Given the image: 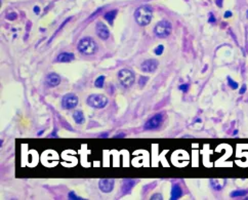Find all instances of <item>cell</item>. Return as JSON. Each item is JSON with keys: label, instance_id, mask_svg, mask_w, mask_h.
Returning a JSON list of instances; mask_svg holds the SVG:
<instances>
[{"label": "cell", "instance_id": "obj_1", "mask_svg": "<svg viewBox=\"0 0 248 200\" xmlns=\"http://www.w3.org/2000/svg\"><path fill=\"white\" fill-rule=\"evenodd\" d=\"M153 17V11L152 7L149 5H143L140 6L134 12V19L137 25L145 27V26L149 25L151 21H152Z\"/></svg>", "mask_w": 248, "mask_h": 200}, {"label": "cell", "instance_id": "obj_2", "mask_svg": "<svg viewBox=\"0 0 248 200\" xmlns=\"http://www.w3.org/2000/svg\"><path fill=\"white\" fill-rule=\"evenodd\" d=\"M77 49L82 54L91 56V54H95L98 50V44L91 37H83L77 44Z\"/></svg>", "mask_w": 248, "mask_h": 200}, {"label": "cell", "instance_id": "obj_3", "mask_svg": "<svg viewBox=\"0 0 248 200\" xmlns=\"http://www.w3.org/2000/svg\"><path fill=\"white\" fill-rule=\"evenodd\" d=\"M118 79L122 86H124V87H130L134 83L135 75L132 71L129 69H121L118 72Z\"/></svg>", "mask_w": 248, "mask_h": 200}, {"label": "cell", "instance_id": "obj_4", "mask_svg": "<svg viewBox=\"0 0 248 200\" xmlns=\"http://www.w3.org/2000/svg\"><path fill=\"white\" fill-rule=\"evenodd\" d=\"M86 103H87L88 106H90V107H92V108L102 109L107 106L108 99H107V96L104 95L96 93V95H90L87 98V100H86Z\"/></svg>", "mask_w": 248, "mask_h": 200}, {"label": "cell", "instance_id": "obj_5", "mask_svg": "<svg viewBox=\"0 0 248 200\" xmlns=\"http://www.w3.org/2000/svg\"><path fill=\"white\" fill-rule=\"evenodd\" d=\"M171 30H172V26L168 21H161L155 26V28H154V33H155L157 37L164 38V37H167L171 33Z\"/></svg>", "mask_w": 248, "mask_h": 200}, {"label": "cell", "instance_id": "obj_6", "mask_svg": "<svg viewBox=\"0 0 248 200\" xmlns=\"http://www.w3.org/2000/svg\"><path fill=\"white\" fill-rule=\"evenodd\" d=\"M162 123H163V114L158 113V114L152 116V117L146 122V124H145V130H157V128H159L161 126Z\"/></svg>", "mask_w": 248, "mask_h": 200}, {"label": "cell", "instance_id": "obj_7", "mask_svg": "<svg viewBox=\"0 0 248 200\" xmlns=\"http://www.w3.org/2000/svg\"><path fill=\"white\" fill-rule=\"evenodd\" d=\"M78 102L79 100L76 95H74V93H67L62 99V107L66 109V110H71V109H74L78 105Z\"/></svg>", "mask_w": 248, "mask_h": 200}, {"label": "cell", "instance_id": "obj_8", "mask_svg": "<svg viewBox=\"0 0 248 200\" xmlns=\"http://www.w3.org/2000/svg\"><path fill=\"white\" fill-rule=\"evenodd\" d=\"M95 32L96 35L103 40H107L110 36V31L109 28L103 22H98L95 25Z\"/></svg>", "mask_w": 248, "mask_h": 200}, {"label": "cell", "instance_id": "obj_9", "mask_svg": "<svg viewBox=\"0 0 248 200\" xmlns=\"http://www.w3.org/2000/svg\"><path fill=\"white\" fill-rule=\"evenodd\" d=\"M115 181L113 179H103L99 180V188L102 192L104 193H110L113 188H114Z\"/></svg>", "mask_w": 248, "mask_h": 200}, {"label": "cell", "instance_id": "obj_10", "mask_svg": "<svg viewBox=\"0 0 248 200\" xmlns=\"http://www.w3.org/2000/svg\"><path fill=\"white\" fill-rule=\"evenodd\" d=\"M158 65H159V62L155 59L146 60L141 64V70L144 72H154L158 68Z\"/></svg>", "mask_w": 248, "mask_h": 200}, {"label": "cell", "instance_id": "obj_11", "mask_svg": "<svg viewBox=\"0 0 248 200\" xmlns=\"http://www.w3.org/2000/svg\"><path fill=\"white\" fill-rule=\"evenodd\" d=\"M61 76L59 74L57 73H49L48 75L46 76V78H45V82H46V84L48 86H50V87H56L61 83Z\"/></svg>", "mask_w": 248, "mask_h": 200}, {"label": "cell", "instance_id": "obj_12", "mask_svg": "<svg viewBox=\"0 0 248 200\" xmlns=\"http://www.w3.org/2000/svg\"><path fill=\"white\" fill-rule=\"evenodd\" d=\"M225 183H227V180L225 179H211L210 180L211 187L214 190H216V191H221L225 187Z\"/></svg>", "mask_w": 248, "mask_h": 200}, {"label": "cell", "instance_id": "obj_13", "mask_svg": "<svg viewBox=\"0 0 248 200\" xmlns=\"http://www.w3.org/2000/svg\"><path fill=\"white\" fill-rule=\"evenodd\" d=\"M74 57H75L74 54L71 53H62L57 56V61L60 63H69V62H72L74 60Z\"/></svg>", "mask_w": 248, "mask_h": 200}, {"label": "cell", "instance_id": "obj_14", "mask_svg": "<svg viewBox=\"0 0 248 200\" xmlns=\"http://www.w3.org/2000/svg\"><path fill=\"white\" fill-rule=\"evenodd\" d=\"M135 182L133 180H125L122 185V193L123 194H127L131 191V189L133 188Z\"/></svg>", "mask_w": 248, "mask_h": 200}, {"label": "cell", "instance_id": "obj_15", "mask_svg": "<svg viewBox=\"0 0 248 200\" xmlns=\"http://www.w3.org/2000/svg\"><path fill=\"white\" fill-rule=\"evenodd\" d=\"M183 195V190L180 188V186L179 185H173L172 186V189H171V198L172 200L174 199H179L182 197Z\"/></svg>", "mask_w": 248, "mask_h": 200}, {"label": "cell", "instance_id": "obj_16", "mask_svg": "<svg viewBox=\"0 0 248 200\" xmlns=\"http://www.w3.org/2000/svg\"><path fill=\"white\" fill-rule=\"evenodd\" d=\"M73 119L77 124H82L85 121V117L82 111H75L73 113Z\"/></svg>", "mask_w": 248, "mask_h": 200}, {"label": "cell", "instance_id": "obj_17", "mask_svg": "<svg viewBox=\"0 0 248 200\" xmlns=\"http://www.w3.org/2000/svg\"><path fill=\"white\" fill-rule=\"evenodd\" d=\"M117 12L118 11L117 9H114V11H109L107 12L105 15H104V18H105V20L106 21H108L109 23H113V21L115 20V18H116V15H117Z\"/></svg>", "mask_w": 248, "mask_h": 200}, {"label": "cell", "instance_id": "obj_18", "mask_svg": "<svg viewBox=\"0 0 248 200\" xmlns=\"http://www.w3.org/2000/svg\"><path fill=\"white\" fill-rule=\"evenodd\" d=\"M105 79H106V77L104 75H101V76H99L98 78L95 79V87H99V88H102L103 86H104V83H105Z\"/></svg>", "mask_w": 248, "mask_h": 200}, {"label": "cell", "instance_id": "obj_19", "mask_svg": "<svg viewBox=\"0 0 248 200\" xmlns=\"http://www.w3.org/2000/svg\"><path fill=\"white\" fill-rule=\"evenodd\" d=\"M246 190H237V191H234L231 193V197H242V196H245L247 194Z\"/></svg>", "mask_w": 248, "mask_h": 200}, {"label": "cell", "instance_id": "obj_20", "mask_svg": "<svg viewBox=\"0 0 248 200\" xmlns=\"http://www.w3.org/2000/svg\"><path fill=\"white\" fill-rule=\"evenodd\" d=\"M227 79H228V83H229V85H230V87H231V88L237 89L238 87H239V84H238V83H237L236 81H234V80L232 79L230 76H228V77H227Z\"/></svg>", "mask_w": 248, "mask_h": 200}, {"label": "cell", "instance_id": "obj_21", "mask_svg": "<svg viewBox=\"0 0 248 200\" xmlns=\"http://www.w3.org/2000/svg\"><path fill=\"white\" fill-rule=\"evenodd\" d=\"M163 50H164V46L162 44H160L154 49V53H155V54H157V56H161V54L163 53Z\"/></svg>", "mask_w": 248, "mask_h": 200}, {"label": "cell", "instance_id": "obj_22", "mask_svg": "<svg viewBox=\"0 0 248 200\" xmlns=\"http://www.w3.org/2000/svg\"><path fill=\"white\" fill-rule=\"evenodd\" d=\"M17 18H18V15H17L15 12H9V14L6 15V19L9 20V21H15Z\"/></svg>", "mask_w": 248, "mask_h": 200}, {"label": "cell", "instance_id": "obj_23", "mask_svg": "<svg viewBox=\"0 0 248 200\" xmlns=\"http://www.w3.org/2000/svg\"><path fill=\"white\" fill-rule=\"evenodd\" d=\"M149 80V77H147V76H141V78H140V81H138V84H140L141 86H144L145 84H146V82Z\"/></svg>", "mask_w": 248, "mask_h": 200}, {"label": "cell", "instance_id": "obj_24", "mask_svg": "<svg viewBox=\"0 0 248 200\" xmlns=\"http://www.w3.org/2000/svg\"><path fill=\"white\" fill-rule=\"evenodd\" d=\"M208 22L210 23V24H213L214 22H216V19L214 18V15H213V14H212V12H210V14H209V19H208Z\"/></svg>", "mask_w": 248, "mask_h": 200}, {"label": "cell", "instance_id": "obj_25", "mask_svg": "<svg viewBox=\"0 0 248 200\" xmlns=\"http://www.w3.org/2000/svg\"><path fill=\"white\" fill-rule=\"evenodd\" d=\"M179 89L182 90V91H183V92H187V91H188V89H189V84H182V85H179Z\"/></svg>", "mask_w": 248, "mask_h": 200}, {"label": "cell", "instance_id": "obj_26", "mask_svg": "<svg viewBox=\"0 0 248 200\" xmlns=\"http://www.w3.org/2000/svg\"><path fill=\"white\" fill-rule=\"evenodd\" d=\"M68 197H69V199H81L80 197H78V196H76L73 192H70L69 195H68Z\"/></svg>", "mask_w": 248, "mask_h": 200}, {"label": "cell", "instance_id": "obj_27", "mask_svg": "<svg viewBox=\"0 0 248 200\" xmlns=\"http://www.w3.org/2000/svg\"><path fill=\"white\" fill-rule=\"evenodd\" d=\"M246 88H247V87H246V85H245V84H243V85H242V87H241L240 90H239V93H240V95H243V93H245Z\"/></svg>", "mask_w": 248, "mask_h": 200}, {"label": "cell", "instance_id": "obj_28", "mask_svg": "<svg viewBox=\"0 0 248 200\" xmlns=\"http://www.w3.org/2000/svg\"><path fill=\"white\" fill-rule=\"evenodd\" d=\"M232 15H233V14H232V12L230 11H225V15H224V17L227 19V18H231Z\"/></svg>", "mask_w": 248, "mask_h": 200}, {"label": "cell", "instance_id": "obj_29", "mask_svg": "<svg viewBox=\"0 0 248 200\" xmlns=\"http://www.w3.org/2000/svg\"><path fill=\"white\" fill-rule=\"evenodd\" d=\"M151 199H162V196H161L160 194H155V195H153L152 197H151Z\"/></svg>", "mask_w": 248, "mask_h": 200}, {"label": "cell", "instance_id": "obj_30", "mask_svg": "<svg viewBox=\"0 0 248 200\" xmlns=\"http://www.w3.org/2000/svg\"><path fill=\"white\" fill-rule=\"evenodd\" d=\"M33 11H34V12L35 14H39L40 12V8H39V6H34V8H33Z\"/></svg>", "mask_w": 248, "mask_h": 200}, {"label": "cell", "instance_id": "obj_31", "mask_svg": "<svg viewBox=\"0 0 248 200\" xmlns=\"http://www.w3.org/2000/svg\"><path fill=\"white\" fill-rule=\"evenodd\" d=\"M215 3H216V5H218L220 7L223 6V0H215Z\"/></svg>", "mask_w": 248, "mask_h": 200}, {"label": "cell", "instance_id": "obj_32", "mask_svg": "<svg viewBox=\"0 0 248 200\" xmlns=\"http://www.w3.org/2000/svg\"><path fill=\"white\" fill-rule=\"evenodd\" d=\"M125 137V134L123 133H121V134H116L114 138H124Z\"/></svg>", "mask_w": 248, "mask_h": 200}, {"label": "cell", "instance_id": "obj_33", "mask_svg": "<svg viewBox=\"0 0 248 200\" xmlns=\"http://www.w3.org/2000/svg\"><path fill=\"white\" fill-rule=\"evenodd\" d=\"M101 138H107V134H101Z\"/></svg>", "mask_w": 248, "mask_h": 200}, {"label": "cell", "instance_id": "obj_34", "mask_svg": "<svg viewBox=\"0 0 248 200\" xmlns=\"http://www.w3.org/2000/svg\"><path fill=\"white\" fill-rule=\"evenodd\" d=\"M246 17H247V19H248V11H246Z\"/></svg>", "mask_w": 248, "mask_h": 200}]
</instances>
